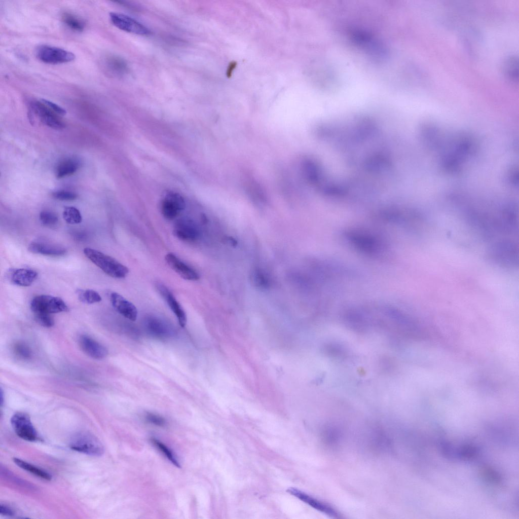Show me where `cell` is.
Wrapping results in <instances>:
<instances>
[{"instance_id":"cell-18","label":"cell","mask_w":519,"mask_h":519,"mask_svg":"<svg viewBox=\"0 0 519 519\" xmlns=\"http://www.w3.org/2000/svg\"><path fill=\"white\" fill-rule=\"evenodd\" d=\"M79 344L82 350L92 358L100 359L105 358L108 354L104 346L88 336H81Z\"/></svg>"},{"instance_id":"cell-15","label":"cell","mask_w":519,"mask_h":519,"mask_svg":"<svg viewBox=\"0 0 519 519\" xmlns=\"http://www.w3.org/2000/svg\"><path fill=\"white\" fill-rule=\"evenodd\" d=\"M147 331L153 336L161 338H169L174 333L173 327L167 322L156 317H149L145 322Z\"/></svg>"},{"instance_id":"cell-1","label":"cell","mask_w":519,"mask_h":519,"mask_svg":"<svg viewBox=\"0 0 519 519\" xmlns=\"http://www.w3.org/2000/svg\"><path fill=\"white\" fill-rule=\"evenodd\" d=\"M314 134L319 140L349 156L373 144L381 135L380 126L372 118L355 116L326 121L317 125Z\"/></svg>"},{"instance_id":"cell-28","label":"cell","mask_w":519,"mask_h":519,"mask_svg":"<svg viewBox=\"0 0 519 519\" xmlns=\"http://www.w3.org/2000/svg\"><path fill=\"white\" fill-rule=\"evenodd\" d=\"M147 422L154 425L164 427L166 425V420L162 416L152 413H147L145 415Z\"/></svg>"},{"instance_id":"cell-12","label":"cell","mask_w":519,"mask_h":519,"mask_svg":"<svg viewBox=\"0 0 519 519\" xmlns=\"http://www.w3.org/2000/svg\"><path fill=\"white\" fill-rule=\"evenodd\" d=\"M183 198L176 193H169L164 198L161 204L163 215L167 219L175 218L184 208Z\"/></svg>"},{"instance_id":"cell-8","label":"cell","mask_w":519,"mask_h":519,"mask_svg":"<svg viewBox=\"0 0 519 519\" xmlns=\"http://www.w3.org/2000/svg\"><path fill=\"white\" fill-rule=\"evenodd\" d=\"M30 108L31 111L46 125L57 130L64 128V123L42 101H32L30 103Z\"/></svg>"},{"instance_id":"cell-11","label":"cell","mask_w":519,"mask_h":519,"mask_svg":"<svg viewBox=\"0 0 519 519\" xmlns=\"http://www.w3.org/2000/svg\"><path fill=\"white\" fill-rule=\"evenodd\" d=\"M28 250L33 253L51 256H60L67 252L63 246L45 239H36L28 245Z\"/></svg>"},{"instance_id":"cell-31","label":"cell","mask_w":519,"mask_h":519,"mask_svg":"<svg viewBox=\"0 0 519 519\" xmlns=\"http://www.w3.org/2000/svg\"><path fill=\"white\" fill-rule=\"evenodd\" d=\"M15 351L16 354L25 359H28L31 356V352L29 348L23 343H18L15 346Z\"/></svg>"},{"instance_id":"cell-30","label":"cell","mask_w":519,"mask_h":519,"mask_svg":"<svg viewBox=\"0 0 519 519\" xmlns=\"http://www.w3.org/2000/svg\"><path fill=\"white\" fill-rule=\"evenodd\" d=\"M34 317L36 321L44 327H50L54 324V320L51 314H35Z\"/></svg>"},{"instance_id":"cell-25","label":"cell","mask_w":519,"mask_h":519,"mask_svg":"<svg viewBox=\"0 0 519 519\" xmlns=\"http://www.w3.org/2000/svg\"><path fill=\"white\" fill-rule=\"evenodd\" d=\"M151 442L157 447L162 454L165 455L169 461L177 467H180L181 465L174 453L168 448L165 444L159 440L155 438H151Z\"/></svg>"},{"instance_id":"cell-14","label":"cell","mask_w":519,"mask_h":519,"mask_svg":"<svg viewBox=\"0 0 519 519\" xmlns=\"http://www.w3.org/2000/svg\"><path fill=\"white\" fill-rule=\"evenodd\" d=\"M156 286L159 293L165 300L171 310L177 318L179 325L182 327H184L187 324V318L180 304L165 285L161 283H157Z\"/></svg>"},{"instance_id":"cell-17","label":"cell","mask_w":519,"mask_h":519,"mask_svg":"<svg viewBox=\"0 0 519 519\" xmlns=\"http://www.w3.org/2000/svg\"><path fill=\"white\" fill-rule=\"evenodd\" d=\"M110 298L113 307L120 314L130 320L136 319L137 310L132 303L117 292H112Z\"/></svg>"},{"instance_id":"cell-19","label":"cell","mask_w":519,"mask_h":519,"mask_svg":"<svg viewBox=\"0 0 519 519\" xmlns=\"http://www.w3.org/2000/svg\"><path fill=\"white\" fill-rule=\"evenodd\" d=\"M38 273L34 270L20 268L12 270L9 275L10 281L14 284L23 287L31 285L38 278Z\"/></svg>"},{"instance_id":"cell-27","label":"cell","mask_w":519,"mask_h":519,"mask_svg":"<svg viewBox=\"0 0 519 519\" xmlns=\"http://www.w3.org/2000/svg\"><path fill=\"white\" fill-rule=\"evenodd\" d=\"M40 220L42 224L48 227H54L58 223V217L54 212L44 210L40 213Z\"/></svg>"},{"instance_id":"cell-26","label":"cell","mask_w":519,"mask_h":519,"mask_svg":"<svg viewBox=\"0 0 519 519\" xmlns=\"http://www.w3.org/2000/svg\"><path fill=\"white\" fill-rule=\"evenodd\" d=\"M63 217L69 224H78L82 222V216L80 211L75 207L67 206L64 209Z\"/></svg>"},{"instance_id":"cell-35","label":"cell","mask_w":519,"mask_h":519,"mask_svg":"<svg viewBox=\"0 0 519 519\" xmlns=\"http://www.w3.org/2000/svg\"><path fill=\"white\" fill-rule=\"evenodd\" d=\"M235 66H236V62L234 61V62H231V63L229 64V67L228 68V71H227V73L228 74V73H230L232 72V70L233 69V68H234Z\"/></svg>"},{"instance_id":"cell-22","label":"cell","mask_w":519,"mask_h":519,"mask_svg":"<svg viewBox=\"0 0 519 519\" xmlns=\"http://www.w3.org/2000/svg\"><path fill=\"white\" fill-rule=\"evenodd\" d=\"M79 167V164L76 160L68 159L59 164L56 170V176L61 178L70 175L75 173Z\"/></svg>"},{"instance_id":"cell-16","label":"cell","mask_w":519,"mask_h":519,"mask_svg":"<svg viewBox=\"0 0 519 519\" xmlns=\"http://www.w3.org/2000/svg\"><path fill=\"white\" fill-rule=\"evenodd\" d=\"M168 266L183 279L195 281L199 279V275L193 269L186 265L175 255L169 253L165 256Z\"/></svg>"},{"instance_id":"cell-7","label":"cell","mask_w":519,"mask_h":519,"mask_svg":"<svg viewBox=\"0 0 519 519\" xmlns=\"http://www.w3.org/2000/svg\"><path fill=\"white\" fill-rule=\"evenodd\" d=\"M109 18L114 26L124 31L141 35H147L151 33L146 26L126 15L111 12Z\"/></svg>"},{"instance_id":"cell-5","label":"cell","mask_w":519,"mask_h":519,"mask_svg":"<svg viewBox=\"0 0 519 519\" xmlns=\"http://www.w3.org/2000/svg\"><path fill=\"white\" fill-rule=\"evenodd\" d=\"M37 58L42 62L50 64L67 63L75 60V55L63 49L48 46H39L35 51Z\"/></svg>"},{"instance_id":"cell-20","label":"cell","mask_w":519,"mask_h":519,"mask_svg":"<svg viewBox=\"0 0 519 519\" xmlns=\"http://www.w3.org/2000/svg\"><path fill=\"white\" fill-rule=\"evenodd\" d=\"M350 241L362 250L375 252L379 248L377 241L373 237L362 233L351 232L348 235Z\"/></svg>"},{"instance_id":"cell-34","label":"cell","mask_w":519,"mask_h":519,"mask_svg":"<svg viewBox=\"0 0 519 519\" xmlns=\"http://www.w3.org/2000/svg\"><path fill=\"white\" fill-rule=\"evenodd\" d=\"M0 513L2 515L12 516L15 514L14 511L9 506L1 504L0 505Z\"/></svg>"},{"instance_id":"cell-24","label":"cell","mask_w":519,"mask_h":519,"mask_svg":"<svg viewBox=\"0 0 519 519\" xmlns=\"http://www.w3.org/2000/svg\"><path fill=\"white\" fill-rule=\"evenodd\" d=\"M76 293L79 300L84 303L92 304L101 301L100 294L94 290L78 289Z\"/></svg>"},{"instance_id":"cell-3","label":"cell","mask_w":519,"mask_h":519,"mask_svg":"<svg viewBox=\"0 0 519 519\" xmlns=\"http://www.w3.org/2000/svg\"><path fill=\"white\" fill-rule=\"evenodd\" d=\"M69 445L74 451L91 456H100L104 453V447L100 440L93 434L86 431L75 434Z\"/></svg>"},{"instance_id":"cell-13","label":"cell","mask_w":519,"mask_h":519,"mask_svg":"<svg viewBox=\"0 0 519 519\" xmlns=\"http://www.w3.org/2000/svg\"><path fill=\"white\" fill-rule=\"evenodd\" d=\"M103 71L112 77H121L128 71L126 62L121 57L114 55H106L101 61Z\"/></svg>"},{"instance_id":"cell-2","label":"cell","mask_w":519,"mask_h":519,"mask_svg":"<svg viewBox=\"0 0 519 519\" xmlns=\"http://www.w3.org/2000/svg\"><path fill=\"white\" fill-rule=\"evenodd\" d=\"M85 255L107 275L116 278H123L129 272L128 268L112 257L91 248L83 250Z\"/></svg>"},{"instance_id":"cell-6","label":"cell","mask_w":519,"mask_h":519,"mask_svg":"<svg viewBox=\"0 0 519 519\" xmlns=\"http://www.w3.org/2000/svg\"><path fill=\"white\" fill-rule=\"evenodd\" d=\"M11 423L16 434L23 439L29 441L38 439V434L27 414L23 413L15 414L11 417Z\"/></svg>"},{"instance_id":"cell-33","label":"cell","mask_w":519,"mask_h":519,"mask_svg":"<svg viewBox=\"0 0 519 519\" xmlns=\"http://www.w3.org/2000/svg\"><path fill=\"white\" fill-rule=\"evenodd\" d=\"M475 454V450L472 447H465L462 450V455L465 458H472L474 456Z\"/></svg>"},{"instance_id":"cell-23","label":"cell","mask_w":519,"mask_h":519,"mask_svg":"<svg viewBox=\"0 0 519 519\" xmlns=\"http://www.w3.org/2000/svg\"><path fill=\"white\" fill-rule=\"evenodd\" d=\"M62 19L64 24L73 30L82 32L85 28V25L83 20L71 13H63Z\"/></svg>"},{"instance_id":"cell-9","label":"cell","mask_w":519,"mask_h":519,"mask_svg":"<svg viewBox=\"0 0 519 519\" xmlns=\"http://www.w3.org/2000/svg\"><path fill=\"white\" fill-rule=\"evenodd\" d=\"M173 234L180 240L194 242L199 238L200 230L193 220L188 218H182L175 223Z\"/></svg>"},{"instance_id":"cell-10","label":"cell","mask_w":519,"mask_h":519,"mask_svg":"<svg viewBox=\"0 0 519 519\" xmlns=\"http://www.w3.org/2000/svg\"><path fill=\"white\" fill-rule=\"evenodd\" d=\"M287 492L315 509L325 515L333 517H337L339 515L338 511L331 506L302 491L295 488H290L287 490Z\"/></svg>"},{"instance_id":"cell-21","label":"cell","mask_w":519,"mask_h":519,"mask_svg":"<svg viewBox=\"0 0 519 519\" xmlns=\"http://www.w3.org/2000/svg\"><path fill=\"white\" fill-rule=\"evenodd\" d=\"M13 460L18 467L36 476L47 480H50L52 479L51 474L42 468L38 467L18 458H13Z\"/></svg>"},{"instance_id":"cell-32","label":"cell","mask_w":519,"mask_h":519,"mask_svg":"<svg viewBox=\"0 0 519 519\" xmlns=\"http://www.w3.org/2000/svg\"><path fill=\"white\" fill-rule=\"evenodd\" d=\"M41 101L56 114L61 116L66 115V111L65 109L55 103L46 99H41Z\"/></svg>"},{"instance_id":"cell-4","label":"cell","mask_w":519,"mask_h":519,"mask_svg":"<svg viewBox=\"0 0 519 519\" xmlns=\"http://www.w3.org/2000/svg\"><path fill=\"white\" fill-rule=\"evenodd\" d=\"M30 308L34 314L54 313L66 312L68 307L61 298L50 295L42 294L31 300Z\"/></svg>"},{"instance_id":"cell-29","label":"cell","mask_w":519,"mask_h":519,"mask_svg":"<svg viewBox=\"0 0 519 519\" xmlns=\"http://www.w3.org/2000/svg\"><path fill=\"white\" fill-rule=\"evenodd\" d=\"M53 198L61 201H71L76 199L78 195L74 192L67 191H58L53 192Z\"/></svg>"}]
</instances>
